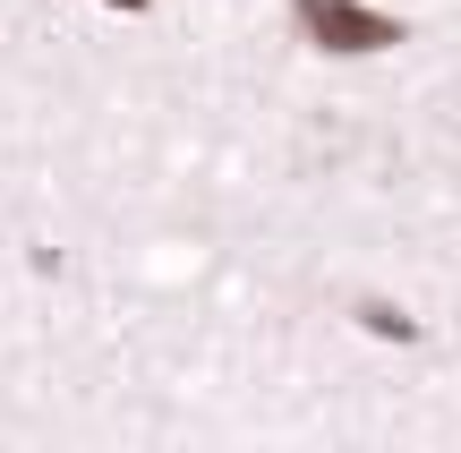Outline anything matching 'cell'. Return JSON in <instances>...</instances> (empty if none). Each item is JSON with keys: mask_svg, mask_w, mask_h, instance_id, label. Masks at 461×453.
<instances>
[{"mask_svg": "<svg viewBox=\"0 0 461 453\" xmlns=\"http://www.w3.org/2000/svg\"><path fill=\"white\" fill-rule=\"evenodd\" d=\"M291 26H299V43L333 51V60H359V51H393L402 34H411L393 9H367V0H291Z\"/></svg>", "mask_w": 461, "mask_h": 453, "instance_id": "6da1fadb", "label": "cell"}, {"mask_svg": "<svg viewBox=\"0 0 461 453\" xmlns=\"http://www.w3.org/2000/svg\"><path fill=\"white\" fill-rule=\"evenodd\" d=\"M359 325L376 342H419V317H411V308H393V300H359Z\"/></svg>", "mask_w": 461, "mask_h": 453, "instance_id": "7a4b0ae2", "label": "cell"}, {"mask_svg": "<svg viewBox=\"0 0 461 453\" xmlns=\"http://www.w3.org/2000/svg\"><path fill=\"white\" fill-rule=\"evenodd\" d=\"M103 9H120V17H146V9H154V0H103Z\"/></svg>", "mask_w": 461, "mask_h": 453, "instance_id": "3957f363", "label": "cell"}]
</instances>
